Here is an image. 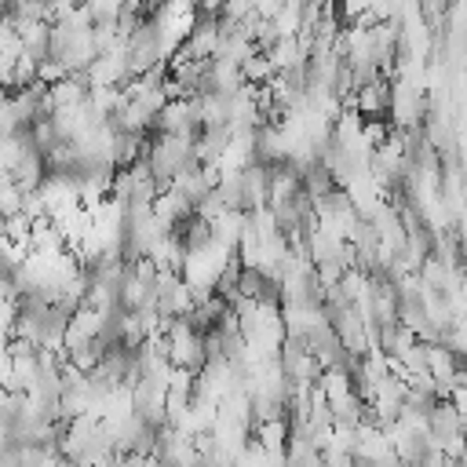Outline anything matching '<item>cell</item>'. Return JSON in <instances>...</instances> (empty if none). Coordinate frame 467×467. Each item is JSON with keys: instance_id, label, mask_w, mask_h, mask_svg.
Here are the masks:
<instances>
[{"instance_id": "cell-1", "label": "cell", "mask_w": 467, "mask_h": 467, "mask_svg": "<svg viewBox=\"0 0 467 467\" xmlns=\"http://www.w3.org/2000/svg\"><path fill=\"white\" fill-rule=\"evenodd\" d=\"M452 467H467V460H452Z\"/></svg>"}, {"instance_id": "cell-2", "label": "cell", "mask_w": 467, "mask_h": 467, "mask_svg": "<svg viewBox=\"0 0 467 467\" xmlns=\"http://www.w3.org/2000/svg\"><path fill=\"white\" fill-rule=\"evenodd\" d=\"M150 467H161V463H157V460H153V463H150Z\"/></svg>"}]
</instances>
